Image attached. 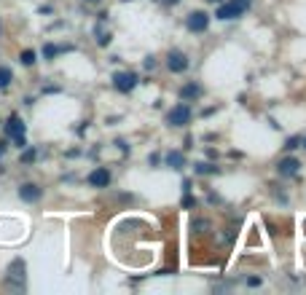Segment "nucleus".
<instances>
[{
	"instance_id": "1",
	"label": "nucleus",
	"mask_w": 306,
	"mask_h": 295,
	"mask_svg": "<svg viewBox=\"0 0 306 295\" xmlns=\"http://www.w3.org/2000/svg\"><path fill=\"white\" fill-rule=\"evenodd\" d=\"M250 3L253 0H228V3H220V8H218V19H239L244 11L250 8Z\"/></svg>"
},
{
	"instance_id": "2",
	"label": "nucleus",
	"mask_w": 306,
	"mask_h": 295,
	"mask_svg": "<svg viewBox=\"0 0 306 295\" xmlns=\"http://www.w3.org/2000/svg\"><path fill=\"white\" fill-rule=\"evenodd\" d=\"M188 121H191V108L185 102L175 105V108L167 113V124H169V126H185Z\"/></svg>"
},
{
	"instance_id": "3",
	"label": "nucleus",
	"mask_w": 306,
	"mask_h": 295,
	"mask_svg": "<svg viewBox=\"0 0 306 295\" xmlns=\"http://www.w3.org/2000/svg\"><path fill=\"white\" fill-rule=\"evenodd\" d=\"M6 134L8 137H14V142L19 145V148H24V124H22V118L19 116H11L8 118V124H6Z\"/></svg>"
},
{
	"instance_id": "4",
	"label": "nucleus",
	"mask_w": 306,
	"mask_h": 295,
	"mask_svg": "<svg viewBox=\"0 0 306 295\" xmlns=\"http://www.w3.org/2000/svg\"><path fill=\"white\" fill-rule=\"evenodd\" d=\"M185 27H188L191 32H204V30L209 27V16L204 11H191L188 19H185Z\"/></svg>"
},
{
	"instance_id": "5",
	"label": "nucleus",
	"mask_w": 306,
	"mask_h": 295,
	"mask_svg": "<svg viewBox=\"0 0 306 295\" xmlns=\"http://www.w3.org/2000/svg\"><path fill=\"white\" fill-rule=\"evenodd\" d=\"M113 86H116L118 92H132V89L137 86V76H134V73H116V76H113Z\"/></svg>"
},
{
	"instance_id": "6",
	"label": "nucleus",
	"mask_w": 306,
	"mask_h": 295,
	"mask_svg": "<svg viewBox=\"0 0 306 295\" xmlns=\"http://www.w3.org/2000/svg\"><path fill=\"white\" fill-rule=\"evenodd\" d=\"M167 67L172 70V73H185V70H188V57H185L183 51H169Z\"/></svg>"
},
{
	"instance_id": "7",
	"label": "nucleus",
	"mask_w": 306,
	"mask_h": 295,
	"mask_svg": "<svg viewBox=\"0 0 306 295\" xmlns=\"http://www.w3.org/2000/svg\"><path fill=\"white\" fill-rule=\"evenodd\" d=\"M89 186H94V188H108L110 186V172L105 167H97L92 174H89Z\"/></svg>"
},
{
	"instance_id": "8",
	"label": "nucleus",
	"mask_w": 306,
	"mask_h": 295,
	"mask_svg": "<svg viewBox=\"0 0 306 295\" xmlns=\"http://www.w3.org/2000/svg\"><path fill=\"white\" fill-rule=\"evenodd\" d=\"M41 188L38 186H32V183H24L22 188H19V199H22V202H38V199H41Z\"/></svg>"
},
{
	"instance_id": "9",
	"label": "nucleus",
	"mask_w": 306,
	"mask_h": 295,
	"mask_svg": "<svg viewBox=\"0 0 306 295\" xmlns=\"http://www.w3.org/2000/svg\"><path fill=\"white\" fill-rule=\"evenodd\" d=\"M8 282H19V287L24 284V263L22 261H14L8 266Z\"/></svg>"
},
{
	"instance_id": "10",
	"label": "nucleus",
	"mask_w": 306,
	"mask_h": 295,
	"mask_svg": "<svg viewBox=\"0 0 306 295\" xmlns=\"http://www.w3.org/2000/svg\"><path fill=\"white\" fill-rule=\"evenodd\" d=\"M298 167H301V164L295 161L293 156L282 158V161H279V174H295V172H298Z\"/></svg>"
},
{
	"instance_id": "11",
	"label": "nucleus",
	"mask_w": 306,
	"mask_h": 295,
	"mask_svg": "<svg viewBox=\"0 0 306 295\" xmlns=\"http://www.w3.org/2000/svg\"><path fill=\"white\" fill-rule=\"evenodd\" d=\"M199 94H202V89H199L196 83H188V86L180 89V97H183V99H196Z\"/></svg>"
},
{
	"instance_id": "12",
	"label": "nucleus",
	"mask_w": 306,
	"mask_h": 295,
	"mask_svg": "<svg viewBox=\"0 0 306 295\" xmlns=\"http://www.w3.org/2000/svg\"><path fill=\"white\" fill-rule=\"evenodd\" d=\"M167 164H169L172 169H183V167H185L183 153H177V151H175V153H169V156H167Z\"/></svg>"
},
{
	"instance_id": "13",
	"label": "nucleus",
	"mask_w": 306,
	"mask_h": 295,
	"mask_svg": "<svg viewBox=\"0 0 306 295\" xmlns=\"http://www.w3.org/2000/svg\"><path fill=\"white\" fill-rule=\"evenodd\" d=\"M11 81H14V73H11V67H0V89L11 86Z\"/></svg>"
},
{
	"instance_id": "14",
	"label": "nucleus",
	"mask_w": 306,
	"mask_h": 295,
	"mask_svg": "<svg viewBox=\"0 0 306 295\" xmlns=\"http://www.w3.org/2000/svg\"><path fill=\"white\" fill-rule=\"evenodd\" d=\"M35 59H38V57H35V51H30V48H27V51H22V57H19V62H22L24 67H30V64H35Z\"/></svg>"
},
{
	"instance_id": "15",
	"label": "nucleus",
	"mask_w": 306,
	"mask_h": 295,
	"mask_svg": "<svg viewBox=\"0 0 306 295\" xmlns=\"http://www.w3.org/2000/svg\"><path fill=\"white\" fill-rule=\"evenodd\" d=\"M209 172H218V169H215L212 164H204V161L196 164V174H209Z\"/></svg>"
},
{
	"instance_id": "16",
	"label": "nucleus",
	"mask_w": 306,
	"mask_h": 295,
	"mask_svg": "<svg viewBox=\"0 0 306 295\" xmlns=\"http://www.w3.org/2000/svg\"><path fill=\"white\" fill-rule=\"evenodd\" d=\"M22 161H24V164L35 161V148H27V151H24V153H22Z\"/></svg>"
},
{
	"instance_id": "17",
	"label": "nucleus",
	"mask_w": 306,
	"mask_h": 295,
	"mask_svg": "<svg viewBox=\"0 0 306 295\" xmlns=\"http://www.w3.org/2000/svg\"><path fill=\"white\" fill-rule=\"evenodd\" d=\"M298 142H301L298 137H290L288 142H285V151H295V148H298Z\"/></svg>"
},
{
	"instance_id": "18",
	"label": "nucleus",
	"mask_w": 306,
	"mask_h": 295,
	"mask_svg": "<svg viewBox=\"0 0 306 295\" xmlns=\"http://www.w3.org/2000/svg\"><path fill=\"white\" fill-rule=\"evenodd\" d=\"M43 54L51 59V57H57V54H59V48H57V46H46V48H43Z\"/></svg>"
},
{
	"instance_id": "19",
	"label": "nucleus",
	"mask_w": 306,
	"mask_h": 295,
	"mask_svg": "<svg viewBox=\"0 0 306 295\" xmlns=\"http://www.w3.org/2000/svg\"><path fill=\"white\" fill-rule=\"evenodd\" d=\"M3 151H6V142H0V153H3Z\"/></svg>"
},
{
	"instance_id": "20",
	"label": "nucleus",
	"mask_w": 306,
	"mask_h": 295,
	"mask_svg": "<svg viewBox=\"0 0 306 295\" xmlns=\"http://www.w3.org/2000/svg\"><path fill=\"white\" fill-rule=\"evenodd\" d=\"M209 3H223V0H209Z\"/></svg>"
},
{
	"instance_id": "21",
	"label": "nucleus",
	"mask_w": 306,
	"mask_h": 295,
	"mask_svg": "<svg viewBox=\"0 0 306 295\" xmlns=\"http://www.w3.org/2000/svg\"><path fill=\"white\" fill-rule=\"evenodd\" d=\"M89 3H97V0H89Z\"/></svg>"
},
{
	"instance_id": "22",
	"label": "nucleus",
	"mask_w": 306,
	"mask_h": 295,
	"mask_svg": "<svg viewBox=\"0 0 306 295\" xmlns=\"http://www.w3.org/2000/svg\"><path fill=\"white\" fill-rule=\"evenodd\" d=\"M304 148H306V140H304Z\"/></svg>"
},
{
	"instance_id": "23",
	"label": "nucleus",
	"mask_w": 306,
	"mask_h": 295,
	"mask_svg": "<svg viewBox=\"0 0 306 295\" xmlns=\"http://www.w3.org/2000/svg\"><path fill=\"white\" fill-rule=\"evenodd\" d=\"M0 30H3V27H0Z\"/></svg>"
}]
</instances>
